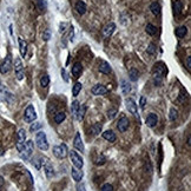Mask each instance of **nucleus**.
<instances>
[{
  "mask_svg": "<svg viewBox=\"0 0 191 191\" xmlns=\"http://www.w3.org/2000/svg\"><path fill=\"white\" fill-rule=\"evenodd\" d=\"M145 105H146V98H145L144 96H142V97H140V102H139V106L142 109H144L145 108Z\"/></svg>",
  "mask_w": 191,
  "mask_h": 191,
  "instance_id": "obj_44",
  "label": "nucleus"
},
{
  "mask_svg": "<svg viewBox=\"0 0 191 191\" xmlns=\"http://www.w3.org/2000/svg\"><path fill=\"white\" fill-rule=\"evenodd\" d=\"M78 109H79V102H78V100H74V102H72L71 112H72V116H73V117H76V116H77Z\"/></svg>",
  "mask_w": 191,
  "mask_h": 191,
  "instance_id": "obj_34",
  "label": "nucleus"
},
{
  "mask_svg": "<svg viewBox=\"0 0 191 191\" xmlns=\"http://www.w3.org/2000/svg\"><path fill=\"white\" fill-rule=\"evenodd\" d=\"M82 87H83L82 83H76L72 86V95L74 96V97H77L79 95V92L82 91Z\"/></svg>",
  "mask_w": 191,
  "mask_h": 191,
  "instance_id": "obj_31",
  "label": "nucleus"
},
{
  "mask_svg": "<svg viewBox=\"0 0 191 191\" xmlns=\"http://www.w3.org/2000/svg\"><path fill=\"white\" fill-rule=\"evenodd\" d=\"M34 2H36V5L38 6V8H39L42 12H44V11H45L46 6H45V2H44V0H34Z\"/></svg>",
  "mask_w": 191,
  "mask_h": 191,
  "instance_id": "obj_38",
  "label": "nucleus"
},
{
  "mask_svg": "<svg viewBox=\"0 0 191 191\" xmlns=\"http://www.w3.org/2000/svg\"><path fill=\"white\" fill-rule=\"evenodd\" d=\"M0 191H1V188H0Z\"/></svg>",
  "mask_w": 191,
  "mask_h": 191,
  "instance_id": "obj_52",
  "label": "nucleus"
},
{
  "mask_svg": "<svg viewBox=\"0 0 191 191\" xmlns=\"http://www.w3.org/2000/svg\"><path fill=\"white\" fill-rule=\"evenodd\" d=\"M103 138L106 139L110 143H113V142H116V139H117L116 135H114L113 131H111V130H108V131L104 132V133H103Z\"/></svg>",
  "mask_w": 191,
  "mask_h": 191,
  "instance_id": "obj_22",
  "label": "nucleus"
},
{
  "mask_svg": "<svg viewBox=\"0 0 191 191\" xmlns=\"http://www.w3.org/2000/svg\"><path fill=\"white\" fill-rule=\"evenodd\" d=\"M98 70L102 72V73H104V74H109V73H111V71H112V69H111L110 64H109L108 61H104V60H102V61L99 63V67H98Z\"/></svg>",
  "mask_w": 191,
  "mask_h": 191,
  "instance_id": "obj_16",
  "label": "nucleus"
},
{
  "mask_svg": "<svg viewBox=\"0 0 191 191\" xmlns=\"http://www.w3.org/2000/svg\"><path fill=\"white\" fill-rule=\"evenodd\" d=\"M24 119L27 123H32V122H34L37 119V112L36 110H34V108H33V105H29L26 108L24 113Z\"/></svg>",
  "mask_w": 191,
  "mask_h": 191,
  "instance_id": "obj_8",
  "label": "nucleus"
},
{
  "mask_svg": "<svg viewBox=\"0 0 191 191\" xmlns=\"http://www.w3.org/2000/svg\"><path fill=\"white\" fill-rule=\"evenodd\" d=\"M42 164H44V171H45V175L48 179H51L54 176V169L51 164V162L48 161L47 158H44L42 159Z\"/></svg>",
  "mask_w": 191,
  "mask_h": 191,
  "instance_id": "obj_10",
  "label": "nucleus"
},
{
  "mask_svg": "<svg viewBox=\"0 0 191 191\" xmlns=\"http://www.w3.org/2000/svg\"><path fill=\"white\" fill-rule=\"evenodd\" d=\"M176 36L178 37V38H183V37L186 36V33H188V29L185 27V26H180V27H178L177 30H176Z\"/></svg>",
  "mask_w": 191,
  "mask_h": 191,
  "instance_id": "obj_28",
  "label": "nucleus"
},
{
  "mask_svg": "<svg viewBox=\"0 0 191 191\" xmlns=\"http://www.w3.org/2000/svg\"><path fill=\"white\" fill-rule=\"evenodd\" d=\"M158 123V117L156 113H150L148 117H146V125L149 127H153L156 126V124Z\"/></svg>",
  "mask_w": 191,
  "mask_h": 191,
  "instance_id": "obj_18",
  "label": "nucleus"
},
{
  "mask_svg": "<svg viewBox=\"0 0 191 191\" xmlns=\"http://www.w3.org/2000/svg\"><path fill=\"white\" fill-rule=\"evenodd\" d=\"M91 92H92L95 96H103V95H105V93L108 92V89H106L104 85L97 84V85H95V86L92 87Z\"/></svg>",
  "mask_w": 191,
  "mask_h": 191,
  "instance_id": "obj_14",
  "label": "nucleus"
},
{
  "mask_svg": "<svg viewBox=\"0 0 191 191\" xmlns=\"http://www.w3.org/2000/svg\"><path fill=\"white\" fill-rule=\"evenodd\" d=\"M11 69H12V57H11V54H7L0 65V73L6 74L7 72H10Z\"/></svg>",
  "mask_w": 191,
  "mask_h": 191,
  "instance_id": "obj_5",
  "label": "nucleus"
},
{
  "mask_svg": "<svg viewBox=\"0 0 191 191\" xmlns=\"http://www.w3.org/2000/svg\"><path fill=\"white\" fill-rule=\"evenodd\" d=\"M129 78H130V80L132 82H137L138 78H139V73L136 69H131L130 71H129Z\"/></svg>",
  "mask_w": 191,
  "mask_h": 191,
  "instance_id": "obj_29",
  "label": "nucleus"
},
{
  "mask_svg": "<svg viewBox=\"0 0 191 191\" xmlns=\"http://www.w3.org/2000/svg\"><path fill=\"white\" fill-rule=\"evenodd\" d=\"M42 39L45 40V42H48L50 39H51V31L46 29V30L44 31V33H42Z\"/></svg>",
  "mask_w": 191,
  "mask_h": 191,
  "instance_id": "obj_41",
  "label": "nucleus"
},
{
  "mask_svg": "<svg viewBox=\"0 0 191 191\" xmlns=\"http://www.w3.org/2000/svg\"><path fill=\"white\" fill-rule=\"evenodd\" d=\"M104 163H105V158H104V156L99 157V158L97 159V162H96L97 165H102V164H104Z\"/></svg>",
  "mask_w": 191,
  "mask_h": 191,
  "instance_id": "obj_46",
  "label": "nucleus"
},
{
  "mask_svg": "<svg viewBox=\"0 0 191 191\" xmlns=\"http://www.w3.org/2000/svg\"><path fill=\"white\" fill-rule=\"evenodd\" d=\"M72 39H73V27L71 29V32H70V40L72 42Z\"/></svg>",
  "mask_w": 191,
  "mask_h": 191,
  "instance_id": "obj_50",
  "label": "nucleus"
},
{
  "mask_svg": "<svg viewBox=\"0 0 191 191\" xmlns=\"http://www.w3.org/2000/svg\"><path fill=\"white\" fill-rule=\"evenodd\" d=\"M42 126V123H39V122H36L34 124H32V125H31L30 131H31V132H36L37 130H39V129H40Z\"/></svg>",
  "mask_w": 191,
  "mask_h": 191,
  "instance_id": "obj_40",
  "label": "nucleus"
},
{
  "mask_svg": "<svg viewBox=\"0 0 191 191\" xmlns=\"http://www.w3.org/2000/svg\"><path fill=\"white\" fill-rule=\"evenodd\" d=\"M66 118V114L65 112H58V113H56L54 116V122L57 123V124H60V123H63Z\"/></svg>",
  "mask_w": 191,
  "mask_h": 191,
  "instance_id": "obj_30",
  "label": "nucleus"
},
{
  "mask_svg": "<svg viewBox=\"0 0 191 191\" xmlns=\"http://www.w3.org/2000/svg\"><path fill=\"white\" fill-rule=\"evenodd\" d=\"M7 90L6 87L2 85V84H0V102H4L5 100V95H6Z\"/></svg>",
  "mask_w": 191,
  "mask_h": 191,
  "instance_id": "obj_37",
  "label": "nucleus"
},
{
  "mask_svg": "<svg viewBox=\"0 0 191 191\" xmlns=\"http://www.w3.org/2000/svg\"><path fill=\"white\" fill-rule=\"evenodd\" d=\"M73 146H74V149L78 150V151H80V152H84V150H85L83 139L80 137V133H79V132L76 133V137L73 139Z\"/></svg>",
  "mask_w": 191,
  "mask_h": 191,
  "instance_id": "obj_11",
  "label": "nucleus"
},
{
  "mask_svg": "<svg viewBox=\"0 0 191 191\" xmlns=\"http://www.w3.org/2000/svg\"><path fill=\"white\" fill-rule=\"evenodd\" d=\"M19 50H20V54L21 57H25L26 56V52H27V42H25L24 39L19 38Z\"/></svg>",
  "mask_w": 191,
  "mask_h": 191,
  "instance_id": "obj_25",
  "label": "nucleus"
},
{
  "mask_svg": "<svg viewBox=\"0 0 191 191\" xmlns=\"http://www.w3.org/2000/svg\"><path fill=\"white\" fill-rule=\"evenodd\" d=\"M186 69H188V71H190V69H191V57H188V58H186Z\"/></svg>",
  "mask_w": 191,
  "mask_h": 191,
  "instance_id": "obj_48",
  "label": "nucleus"
},
{
  "mask_svg": "<svg viewBox=\"0 0 191 191\" xmlns=\"http://www.w3.org/2000/svg\"><path fill=\"white\" fill-rule=\"evenodd\" d=\"M129 125H130V122L126 117H122L119 119V122L117 123V129L119 130V132H125L127 129H129Z\"/></svg>",
  "mask_w": 191,
  "mask_h": 191,
  "instance_id": "obj_13",
  "label": "nucleus"
},
{
  "mask_svg": "<svg viewBox=\"0 0 191 191\" xmlns=\"http://www.w3.org/2000/svg\"><path fill=\"white\" fill-rule=\"evenodd\" d=\"M114 30H116V25L113 23H110V24H108L103 29V33H104L105 37H110L114 32Z\"/></svg>",
  "mask_w": 191,
  "mask_h": 191,
  "instance_id": "obj_20",
  "label": "nucleus"
},
{
  "mask_svg": "<svg viewBox=\"0 0 191 191\" xmlns=\"http://www.w3.org/2000/svg\"><path fill=\"white\" fill-rule=\"evenodd\" d=\"M167 72V69H165V65L163 63H157L155 65V69H153V78H155V82L158 79L157 84H161V80L163 76Z\"/></svg>",
  "mask_w": 191,
  "mask_h": 191,
  "instance_id": "obj_2",
  "label": "nucleus"
},
{
  "mask_svg": "<svg viewBox=\"0 0 191 191\" xmlns=\"http://www.w3.org/2000/svg\"><path fill=\"white\" fill-rule=\"evenodd\" d=\"M42 159H44V157H42V156H34L32 158V165L36 167L37 170H40L42 165Z\"/></svg>",
  "mask_w": 191,
  "mask_h": 191,
  "instance_id": "obj_21",
  "label": "nucleus"
},
{
  "mask_svg": "<svg viewBox=\"0 0 191 191\" xmlns=\"http://www.w3.org/2000/svg\"><path fill=\"white\" fill-rule=\"evenodd\" d=\"M148 53L151 54V56H153V54L156 53V51H157V47H156V45L153 44V42H151L149 46H148Z\"/></svg>",
  "mask_w": 191,
  "mask_h": 191,
  "instance_id": "obj_39",
  "label": "nucleus"
},
{
  "mask_svg": "<svg viewBox=\"0 0 191 191\" xmlns=\"http://www.w3.org/2000/svg\"><path fill=\"white\" fill-rule=\"evenodd\" d=\"M36 144L37 146L42 151H46L48 149V142H47V137H46V133L42 131L37 132L36 135Z\"/></svg>",
  "mask_w": 191,
  "mask_h": 191,
  "instance_id": "obj_1",
  "label": "nucleus"
},
{
  "mask_svg": "<svg viewBox=\"0 0 191 191\" xmlns=\"http://www.w3.org/2000/svg\"><path fill=\"white\" fill-rule=\"evenodd\" d=\"M85 110H86V106L85 105H79V109H78V112H77V119L78 120H83L84 118V113H85Z\"/></svg>",
  "mask_w": 191,
  "mask_h": 191,
  "instance_id": "obj_33",
  "label": "nucleus"
},
{
  "mask_svg": "<svg viewBox=\"0 0 191 191\" xmlns=\"http://www.w3.org/2000/svg\"><path fill=\"white\" fill-rule=\"evenodd\" d=\"M2 185H4V178H2L1 175H0V188H2Z\"/></svg>",
  "mask_w": 191,
  "mask_h": 191,
  "instance_id": "obj_49",
  "label": "nucleus"
},
{
  "mask_svg": "<svg viewBox=\"0 0 191 191\" xmlns=\"http://www.w3.org/2000/svg\"><path fill=\"white\" fill-rule=\"evenodd\" d=\"M102 127L103 126L100 123H96V124H93V125L90 127V133L92 136H98L100 133V131H102Z\"/></svg>",
  "mask_w": 191,
  "mask_h": 191,
  "instance_id": "obj_23",
  "label": "nucleus"
},
{
  "mask_svg": "<svg viewBox=\"0 0 191 191\" xmlns=\"http://www.w3.org/2000/svg\"><path fill=\"white\" fill-rule=\"evenodd\" d=\"M76 11H77L80 16L85 14V12H86V4H85L84 1H82V0L77 1V4H76Z\"/></svg>",
  "mask_w": 191,
  "mask_h": 191,
  "instance_id": "obj_24",
  "label": "nucleus"
},
{
  "mask_svg": "<svg viewBox=\"0 0 191 191\" xmlns=\"http://www.w3.org/2000/svg\"><path fill=\"white\" fill-rule=\"evenodd\" d=\"M145 31H146V33H148L149 36H155L156 32H157V29H156L155 25L148 24L146 25V27H145Z\"/></svg>",
  "mask_w": 191,
  "mask_h": 191,
  "instance_id": "obj_32",
  "label": "nucleus"
},
{
  "mask_svg": "<svg viewBox=\"0 0 191 191\" xmlns=\"http://www.w3.org/2000/svg\"><path fill=\"white\" fill-rule=\"evenodd\" d=\"M150 11L152 12V14L158 16V14L161 13V5H159L157 1H153V2L150 5Z\"/></svg>",
  "mask_w": 191,
  "mask_h": 191,
  "instance_id": "obj_26",
  "label": "nucleus"
},
{
  "mask_svg": "<svg viewBox=\"0 0 191 191\" xmlns=\"http://www.w3.org/2000/svg\"><path fill=\"white\" fill-rule=\"evenodd\" d=\"M25 140H26V131H25V129H20L18 131V136H17V150L19 152H21L24 150Z\"/></svg>",
  "mask_w": 191,
  "mask_h": 191,
  "instance_id": "obj_9",
  "label": "nucleus"
},
{
  "mask_svg": "<svg viewBox=\"0 0 191 191\" xmlns=\"http://www.w3.org/2000/svg\"><path fill=\"white\" fill-rule=\"evenodd\" d=\"M116 114H117V110H116V109H111V110H109L108 117L110 118V119H113L114 117H116Z\"/></svg>",
  "mask_w": 191,
  "mask_h": 191,
  "instance_id": "obj_42",
  "label": "nucleus"
},
{
  "mask_svg": "<svg viewBox=\"0 0 191 191\" xmlns=\"http://www.w3.org/2000/svg\"><path fill=\"white\" fill-rule=\"evenodd\" d=\"M69 153V150H67V146L65 144H60V145H56L53 148V155L59 158V159H63L65 158L66 156Z\"/></svg>",
  "mask_w": 191,
  "mask_h": 191,
  "instance_id": "obj_3",
  "label": "nucleus"
},
{
  "mask_svg": "<svg viewBox=\"0 0 191 191\" xmlns=\"http://www.w3.org/2000/svg\"><path fill=\"white\" fill-rule=\"evenodd\" d=\"M48 84H50V77H48L47 74L42 76V78H40V85H42V87H47Z\"/></svg>",
  "mask_w": 191,
  "mask_h": 191,
  "instance_id": "obj_35",
  "label": "nucleus"
},
{
  "mask_svg": "<svg viewBox=\"0 0 191 191\" xmlns=\"http://www.w3.org/2000/svg\"><path fill=\"white\" fill-rule=\"evenodd\" d=\"M71 175H72V178L74 179L76 182H80L84 177V172L82 171V169H77V167H72Z\"/></svg>",
  "mask_w": 191,
  "mask_h": 191,
  "instance_id": "obj_15",
  "label": "nucleus"
},
{
  "mask_svg": "<svg viewBox=\"0 0 191 191\" xmlns=\"http://www.w3.org/2000/svg\"><path fill=\"white\" fill-rule=\"evenodd\" d=\"M120 89H122V92H123L124 95H127V93H130V91H131V86H130V84L127 83L126 80H122V82H120Z\"/></svg>",
  "mask_w": 191,
  "mask_h": 191,
  "instance_id": "obj_27",
  "label": "nucleus"
},
{
  "mask_svg": "<svg viewBox=\"0 0 191 191\" xmlns=\"http://www.w3.org/2000/svg\"><path fill=\"white\" fill-rule=\"evenodd\" d=\"M2 155H4V150L0 148V156H2Z\"/></svg>",
  "mask_w": 191,
  "mask_h": 191,
  "instance_id": "obj_51",
  "label": "nucleus"
},
{
  "mask_svg": "<svg viewBox=\"0 0 191 191\" xmlns=\"http://www.w3.org/2000/svg\"><path fill=\"white\" fill-rule=\"evenodd\" d=\"M77 191H86L85 184H84V183H80V182H78V184H77Z\"/></svg>",
  "mask_w": 191,
  "mask_h": 191,
  "instance_id": "obj_45",
  "label": "nucleus"
},
{
  "mask_svg": "<svg viewBox=\"0 0 191 191\" xmlns=\"http://www.w3.org/2000/svg\"><path fill=\"white\" fill-rule=\"evenodd\" d=\"M100 190L102 191H113V186H112L111 184H109V183H106V184L103 185Z\"/></svg>",
  "mask_w": 191,
  "mask_h": 191,
  "instance_id": "obj_43",
  "label": "nucleus"
},
{
  "mask_svg": "<svg viewBox=\"0 0 191 191\" xmlns=\"http://www.w3.org/2000/svg\"><path fill=\"white\" fill-rule=\"evenodd\" d=\"M82 71H83V65H82V63H79V61L74 63L73 66H72V74H73V77L79 78Z\"/></svg>",
  "mask_w": 191,
  "mask_h": 191,
  "instance_id": "obj_17",
  "label": "nucleus"
},
{
  "mask_svg": "<svg viewBox=\"0 0 191 191\" xmlns=\"http://www.w3.org/2000/svg\"><path fill=\"white\" fill-rule=\"evenodd\" d=\"M20 153H21V158H23V159H25V161L30 159V157L32 156V153H33V142H32V140H27V142L25 143L24 150H23Z\"/></svg>",
  "mask_w": 191,
  "mask_h": 191,
  "instance_id": "obj_7",
  "label": "nucleus"
},
{
  "mask_svg": "<svg viewBox=\"0 0 191 191\" xmlns=\"http://www.w3.org/2000/svg\"><path fill=\"white\" fill-rule=\"evenodd\" d=\"M69 155H70V158H71V162L73 164V167H77V169H82L84 167V161L80 156L78 155L76 151H69Z\"/></svg>",
  "mask_w": 191,
  "mask_h": 191,
  "instance_id": "obj_4",
  "label": "nucleus"
},
{
  "mask_svg": "<svg viewBox=\"0 0 191 191\" xmlns=\"http://www.w3.org/2000/svg\"><path fill=\"white\" fill-rule=\"evenodd\" d=\"M178 117V111L176 110L175 108L170 109V114H169V119L170 120H176Z\"/></svg>",
  "mask_w": 191,
  "mask_h": 191,
  "instance_id": "obj_36",
  "label": "nucleus"
},
{
  "mask_svg": "<svg viewBox=\"0 0 191 191\" xmlns=\"http://www.w3.org/2000/svg\"><path fill=\"white\" fill-rule=\"evenodd\" d=\"M61 76H63V78H64V80L67 83V82H69V77H67V73H66L65 69H61Z\"/></svg>",
  "mask_w": 191,
  "mask_h": 191,
  "instance_id": "obj_47",
  "label": "nucleus"
},
{
  "mask_svg": "<svg viewBox=\"0 0 191 191\" xmlns=\"http://www.w3.org/2000/svg\"><path fill=\"white\" fill-rule=\"evenodd\" d=\"M172 8H173V13H175V16H179L182 11H183V4H182V1H179V0H175L172 4Z\"/></svg>",
  "mask_w": 191,
  "mask_h": 191,
  "instance_id": "obj_19",
  "label": "nucleus"
},
{
  "mask_svg": "<svg viewBox=\"0 0 191 191\" xmlns=\"http://www.w3.org/2000/svg\"><path fill=\"white\" fill-rule=\"evenodd\" d=\"M125 105H126V109L129 110V112H131L132 114H135V116H138V112H137V104L136 102L131 99V98H127L125 100Z\"/></svg>",
  "mask_w": 191,
  "mask_h": 191,
  "instance_id": "obj_12",
  "label": "nucleus"
},
{
  "mask_svg": "<svg viewBox=\"0 0 191 191\" xmlns=\"http://www.w3.org/2000/svg\"><path fill=\"white\" fill-rule=\"evenodd\" d=\"M14 72H16V77L18 80L24 79V66H23L20 58H16L14 60Z\"/></svg>",
  "mask_w": 191,
  "mask_h": 191,
  "instance_id": "obj_6",
  "label": "nucleus"
}]
</instances>
